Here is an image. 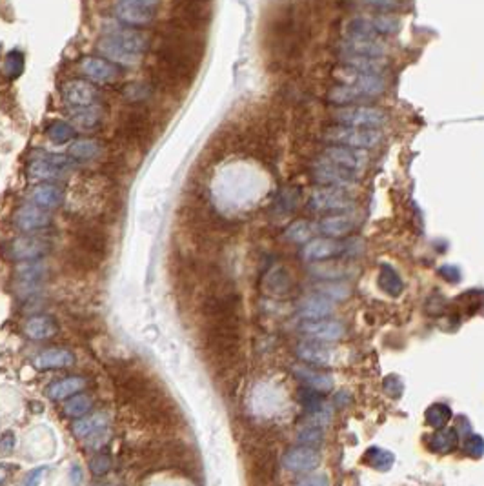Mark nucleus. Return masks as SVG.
<instances>
[{
  "label": "nucleus",
  "instance_id": "1",
  "mask_svg": "<svg viewBox=\"0 0 484 486\" xmlns=\"http://www.w3.org/2000/svg\"><path fill=\"white\" fill-rule=\"evenodd\" d=\"M380 131L366 130V128H350V126H334L326 131V140L334 143L335 146L355 148V150H368L380 143Z\"/></svg>",
  "mask_w": 484,
  "mask_h": 486
},
{
  "label": "nucleus",
  "instance_id": "2",
  "mask_svg": "<svg viewBox=\"0 0 484 486\" xmlns=\"http://www.w3.org/2000/svg\"><path fill=\"white\" fill-rule=\"evenodd\" d=\"M313 179L317 180L321 186L326 188H337L344 192H351L359 180V173L348 172L344 168H339L335 164L328 162L324 159H319L313 166Z\"/></svg>",
  "mask_w": 484,
  "mask_h": 486
},
{
  "label": "nucleus",
  "instance_id": "3",
  "mask_svg": "<svg viewBox=\"0 0 484 486\" xmlns=\"http://www.w3.org/2000/svg\"><path fill=\"white\" fill-rule=\"evenodd\" d=\"M335 121L341 126L350 128H366V130H377L386 122V114L379 108L370 106H355V108L339 109L335 114Z\"/></svg>",
  "mask_w": 484,
  "mask_h": 486
},
{
  "label": "nucleus",
  "instance_id": "4",
  "mask_svg": "<svg viewBox=\"0 0 484 486\" xmlns=\"http://www.w3.org/2000/svg\"><path fill=\"white\" fill-rule=\"evenodd\" d=\"M109 417L101 412V414H93L88 417H82L77 423H73V433L79 439L86 441V446L89 448H101L102 444L108 441Z\"/></svg>",
  "mask_w": 484,
  "mask_h": 486
},
{
  "label": "nucleus",
  "instance_id": "5",
  "mask_svg": "<svg viewBox=\"0 0 484 486\" xmlns=\"http://www.w3.org/2000/svg\"><path fill=\"white\" fill-rule=\"evenodd\" d=\"M399 31V21L390 15H377V17H357L348 24L350 37L377 38L380 35H392Z\"/></svg>",
  "mask_w": 484,
  "mask_h": 486
},
{
  "label": "nucleus",
  "instance_id": "6",
  "mask_svg": "<svg viewBox=\"0 0 484 486\" xmlns=\"http://www.w3.org/2000/svg\"><path fill=\"white\" fill-rule=\"evenodd\" d=\"M355 206L348 192L337 188H321L313 189L309 197V208L315 211H350Z\"/></svg>",
  "mask_w": 484,
  "mask_h": 486
},
{
  "label": "nucleus",
  "instance_id": "7",
  "mask_svg": "<svg viewBox=\"0 0 484 486\" xmlns=\"http://www.w3.org/2000/svg\"><path fill=\"white\" fill-rule=\"evenodd\" d=\"M50 241L35 237V235H24L17 237L8 244V253L13 260L18 263H28V260H38L40 257L50 252Z\"/></svg>",
  "mask_w": 484,
  "mask_h": 486
},
{
  "label": "nucleus",
  "instance_id": "8",
  "mask_svg": "<svg viewBox=\"0 0 484 486\" xmlns=\"http://www.w3.org/2000/svg\"><path fill=\"white\" fill-rule=\"evenodd\" d=\"M71 168V160L64 155H46L42 159H33L28 166V177L33 180H57L66 175Z\"/></svg>",
  "mask_w": 484,
  "mask_h": 486
},
{
  "label": "nucleus",
  "instance_id": "9",
  "mask_svg": "<svg viewBox=\"0 0 484 486\" xmlns=\"http://www.w3.org/2000/svg\"><path fill=\"white\" fill-rule=\"evenodd\" d=\"M301 333L308 341L331 344L343 339L346 330H344L343 323L334 321V319H319V321H306L301 326Z\"/></svg>",
  "mask_w": 484,
  "mask_h": 486
},
{
  "label": "nucleus",
  "instance_id": "10",
  "mask_svg": "<svg viewBox=\"0 0 484 486\" xmlns=\"http://www.w3.org/2000/svg\"><path fill=\"white\" fill-rule=\"evenodd\" d=\"M322 159L335 164L339 168H344L348 172L361 173L368 164V155L364 150H355L346 146H330L326 148L322 153Z\"/></svg>",
  "mask_w": 484,
  "mask_h": 486
},
{
  "label": "nucleus",
  "instance_id": "11",
  "mask_svg": "<svg viewBox=\"0 0 484 486\" xmlns=\"http://www.w3.org/2000/svg\"><path fill=\"white\" fill-rule=\"evenodd\" d=\"M62 99L70 108H86L99 101V92L86 80H67L62 84Z\"/></svg>",
  "mask_w": 484,
  "mask_h": 486
},
{
  "label": "nucleus",
  "instance_id": "12",
  "mask_svg": "<svg viewBox=\"0 0 484 486\" xmlns=\"http://www.w3.org/2000/svg\"><path fill=\"white\" fill-rule=\"evenodd\" d=\"M321 465V453L313 446H295L290 448L282 455V466L290 472L301 474V472H313Z\"/></svg>",
  "mask_w": 484,
  "mask_h": 486
},
{
  "label": "nucleus",
  "instance_id": "13",
  "mask_svg": "<svg viewBox=\"0 0 484 486\" xmlns=\"http://www.w3.org/2000/svg\"><path fill=\"white\" fill-rule=\"evenodd\" d=\"M337 350L326 343L304 341L297 346V357L309 366H330L337 360Z\"/></svg>",
  "mask_w": 484,
  "mask_h": 486
},
{
  "label": "nucleus",
  "instance_id": "14",
  "mask_svg": "<svg viewBox=\"0 0 484 486\" xmlns=\"http://www.w3.org/2000/svg\"><path fill=\"white\" fill-rule=\"evenodd\" d=\"M13 222L15 226L21 231H37L42 228H48L51 224V215L50 211L44 210V208H38L35 204H24L21 206L15 215H13Z\"/></svg>",
  "mask_w": 484,
  "mask_h": 486
},
{
  "label": "nucleus",
  "instance_id": "15",
  "mask_svg": "<svg viewBox=\"0 0 484 486\" xmlns=\"http://www.w3.org/2000/svg\"><path fill=\"white\" fill-rule=\"evenodd\" d=\"M104 37L117 43L124 50L131 51V53L142 57V53L148 50V38L146 35L141 33L137 30H130V28H121V26H109V30L104 31Z\"/></svg>",
  "mask_w": 484,
  "mask_h": 486
},
{
  "label": "nucleus",
  "instance_id": "16",
  "mask_svg": "<svg viewBox=\"0 0 484 486\" xmlns=\"http://www.w3.org/2000/svg\"><path fill=\"white\" fill-rule=\"evenodd\" d=\"M343 55H353V57H370V59H383L386 55V46L379 38L368 37H348L341 43Z\"/></svg>",
  "mask_w": 484,
  "mask_h": 486
},
{
  "label": "nucleus",
  "instance_id": "17",
  "mask_svg": "<svg viewBox=\"0 0 484 486\" xmlns=\"http://www.w3.org/2000/svg\"><path fill=\"white\" fill-rule=\"evenodd\" d=\"M339 79L344 80V84L357 86L359 89H363L370 99L372 96L380 95V93L386 89L384 80L380 79V75H370V73H359L350 67H344L343 72H339Z\"/></svg>",
  "mask_w": 484,
  "mask_h": 486
},
{
  "label": "nucleus",
  "instance_id": "18",
  "mask_svg": "<svg viewBox=\"0 0 484 486\" xmlns=\"http://www.w3.org/2000/svg\"><path fill=\"white\" fill-rule=\"evenodd\" d=\"M80 72L82 75L88 77L93 82H99V84H108L117 79V67L113 66L111 62L102 59H97V57H84L80 60Z\"/></svg>",
  "mask_w": 484,
  "mask_h": 486
},
{
  "label": "nucleus",
  "instance_id": "19",
  "mask_svg": "<svg viewBox=\"0 0 484 486\" xmlns=\"http://www.w3.org/2000/svg\"><path fill=\"white\" fill-rule=\"evenodd\" d=\"M293 373L295 377L301 379L309 390L313 392H330L334 390L335 379L331 373L319 372V370H313L309 365H297L293 366Z\"/></svg>",
  "mask_w": 484,
  "mask_h": 486
},
{
  "label": "nucleus",
  "instance_id": "20",
  "mask_svg": "<svg viewBox=\"0 0 484 486\" xmlns=\"http://www.w3.org/2000/svg\"><path fill=\"white\" fill-rule=\"evenodd\" d=\"M335 302L326 299L321 294L306 295L301 302H299V315L306 321H319V319H326L334 311Z\"/></svg>",
  "mask_w": 484,
  "mask_h": 486
},
{
  "label": "nucleus",
  "instance_id": "21",
  "mask_svg": "<svg viewBox=\"0 0 484 486\" xmlns=\"http://www.w3.org/2000/svg\"><path fill=\"white\" fill-rule=\"evenodd\" d=\"M73 363H75V355L66 348L42 350L33 359V366L40 370V372H44V370L70 368V366H73Z\"/></svg>",
  "mask_w": 484,
  "mask_h": 486
},
{
  "label": "nucleus",
  "instance_id": "22",
  "mask_svg": "<svg viewBox=\"0 0 484 486\" xmlns=\"http://www.w3.org/2000/svg\"><path fill=\"white\" fill-rule=\"evenodd\" d=\"M115 17L121 22H124L126 26H148L155 18L153 9L141 8V6L128 4V2H121L117 0L115 2Z\"/></svg>",
  "mask_w": 484,
  "mask_h": 486
},
{
  "label": "nucleus",
  "instance_id": "23",
  "mask_svg": "<svg viewBox=\"0 0 484 486\" xmlns=\"http://www.w3.org/2000/svg\"><path fill=\"white\" fill-rule=\"evenodd\" d=\"M344 250L343 244L335 243L334 239H313L308 241L302 250V257L312 263H319V260H326L335 257Z\"/></svg>",
  "mask_w": 484,
  "mask_h": 486
},
{
  "label": "nucleus",
  "instance_id": "24",
  "mask_svg": "<svg viewBox=\"0 0 484 486\" xmlns=\"http://www.w3.org/2000/svg\"><path fill=\"white\" fill-rule=\"evenodd\" d=\"M31 202L38 208H44V210H55L64 202V192L59 186L44 182V184H38L37 188H33Z\"/></svg>",
  "mask_w": 484,
  "mask_h": 486
},
{
  "label": "nucleus",
  "instance_id": "25",
  "mask_svg": "<svg viewBox=\"0 0 484 486\" xmlns=\"http://www.w3.org/2000/svg\"><path fill=\"white\" fill-rule=\"evenodd\" d=\"M46 265L40 263V260H28V263H22L17 268V281L26 292H31L35 286L40 285L46 277Z\"/></svg>",
  "mask_w": 484,
  "mask_h": 486
},
{
  "label": "nucleus",
  "instance_id": "26",
  "mask_svg": "<svg viewBox=\"0 0 484 486\" xmlns=\"http://www.w3.org/2000/svg\"><path fill=\"white\" fill-rule=\"evenodd\" d=\"M59 331V323L51 315H35L26 323V333L33 341L51 339Z\"/></svg>",
  "mask_w": 484,
  "mask_h": 486
},
{
  "label": "nucleus",
  "instance_id": "27",
  "mask_svg": "<svg viewBox=\"0 0 484 486\" xmlns=\"http://www.w3.org/2000/svg\"><path fill=\"white\" fill-rule=\"evenodd\" d=\"M355 224H357V221H355L353 215H330V217H324L319 222V231L324 233L326 237H344L353 230Z\"/></svg>",
  "mask_w": 484,
  "mask_h": 486
},
{
  "label": "nucleus",
  "instance_id": "28",
  "mask_svg": "<svg viewBox=\"0 0 484 486\" xmlns=\"http://www.w3.org/2000/svg\"><path fill=\"white\" fill-rule=\"evenodd\" d=\"M97 48H99V51L104 55L109 62L121 64V66H135V64H138V60H141L138 55L124 50V48L119 46L117 43H113V40H109V38L106 37H102L101 40H99Z\"/></svg>",
  "mask_w": 484,
  "mask_h": 486
},
{
  "label": "nucleus",
  "instance_id": "29",
  "mask_svg": "<svg viewBox=\"0 0 484 486\" xmlns=\"http://www.w3.org/2000/svg\"><path fill=\"white\" fill-rule=\"evenodd\" d=\"M70 115L71 122H73L79 130H93V128H97L101 124L102 108L99 104L86 106V108H71Z\"/></svg>",
  "mask_w": 484,
  "mask_h": 486
},
{
  "label": "nucleus",
  "instance_id": "30",
  "mask_svg": "<svg viewBox=\"0 0 484 486\" xmlns=\"http://www.w3.org/2000/svg\"><path fill=\"white\" fill-rule=\"evenodd\" d=\"M86 386V379L79 377V375H71V377H64L60 381H55L53 385L48 388V395L53 401H62V399L71 397V395L79 394Z\"/></svg>",
  "mask_w": 484,
  "mask_h": 486
},
{
  "label": "nucleus",
  "instance_id": "31",
  "mask_svg": "<svg viewBox=\"0 0 484 486\" xmlns=\"http://www.w3.org/2000/svg\"><path fill=\"white\" fill-rule=\"evenodd\" d=\"M101 144L93 140V138H79V140H71L67 153L71 159L77 160H93L101 155Z\"/></svg>",
  "mask_w": 484,
  "mask_h": 486
},
{
  "label": "nucleus",
  "instance_id": "32",
  "mask_svg": "<svg viewBox=\"0 0 484 486\" xmlns=\"http://www.w3.org/2000/svg\"><path fill=\"white\" fill-rule=\"evenodd\" d=\"M344 67H350L359 73H370V75H379L383 72V59H370V57H353V55H343Z\"/></svg>",
  "mask_w": 484,
  "mask_h": 486
},
{
  "label": "nucleus",
  "instance_id": "33",
  "mask_svg": "<svg viewBox=\"0 0 484 486\" xmlns=\"http://www.w3.org/2000/svg\"><path fill=\"white\" fill-rule=\"evenodd\" d=\"M364 99H370L363 89H359L357 86L351 84H341L331 88V92L328 93V101L334 102V104H348V102H359Z\"/></svg>",
  "mask_w": 484,
  "mask_h": 486
},
{
  "label": "nucleus",
  "instance_id": "34",
  "mask_svg": "<svg viewBox=\"0 0 484 486\" xmlns=\"http://www.w3.org/2000/svg\"><path fill=\"white\" fill-rule=\"evenodd\" d=\"M379 282H380V288H383L388 295H392V297H399V295L402 294V289H405L401 275H399V273H397L395 270L388 265H384L383 268H380Z\"/></svg>",
  "mask_w": 484,
  "mask_h": 486
},
{
  "label": "nucleus",
  "instance_id": "35",
  "mask_svg": "<svg viewBox=\"0 0 484 486\" xmlns=\"http://www.w3.org/2000/svg\"><path fill=\"white\" fill-rule=\"evenodd\" d=\"M93 407V401L89 395L84 394H75L71 395V399H67L66 404H64V414L67 417H84L88 414Z\"/></svg>",
  "mask_w": 484,
  "mask_h": 486
},
{
  "label": "nucleus",
  "instance_id": "36",
  "mask_svg": "<svg viewBox=\"0 0 484 486\" xmlns=\"http://www.w3.org/2000/svg\"><path fill=\"white\" fill-rule=\"evenodd\" d=\"M46 135L51 143L66 144V143H71V138H73V135H75V130H73V126H70L67 122L53 121L51 124H48Z\"/></svg>",
  "mask_w": 484,
  "mask_h": 486
},
{
  "label": "nucleus",
  "instance_id": "37",
  "mask_svg": "<svg viewBox=\"0 0 484 486\" xmlns=\"http://www.w3.org/2000/svg\"><path fill=\"white\" fill-rule=\"evenodd\" d=\"M317 294L324 295L326 299H330V301L335 302V301H346V299L350 297L351 289H350V286L344 285V282H341V281H326L319 286Z\"/></svg>",
  "mask_w": 484,
  "mask_h": 486
},
{
  "label": "nucleus",
  "instance_id": "38",
  "mask_svg": "<svg viewBox=\"0 0 484 486\" xmlns=\"http://www.w3.org/2000/svg\"><path fill=\"white\" fill-rule=\"evenodd\" d=\"M457 436H459V432H455V430H450V428H441V432H437L430 439L431 450L441 452V453L450 452V450H453L455 443H457Z\"/></svg>",
  "mask_w": 484,
  "mask_h": 486
},
{
  "label": "nucleus",
  "instance_id": "39",
  "mask_svg": "<svg viewBox=\"0 0 484 486\" xmlns=\"http://www.w3.org/2000/svg\"><path fill=\"white\" fill-rule=\"evenodd\" d=\"M451 419V410L446 407V404H431L428 410H426V423L430 424L431 428H437L441 430L443 426H446L448 421Z\"/></svg>",
  "mask_w": 484,
  "mask_h": 486
},
{
  "label": "nucleus",
  "instance_id": "40",
  "mask_svg": "<svg viewBox=\"0 0 484 486\" xmlns=\"http://www.w3.org/2000/svg\"><path fill=\"white\" fill-rule=\"evenodd\" d=\"M313 273L324 281H341V279H346L351 275L350 270L343 265H334V263H328V265H319L313 266Z\"/></svg>",
  "mask_w": 484,
  "mask_h": 486
},
{
  "label": "nucleus",
  "instance_id": "41",
  "mask_svg": "<svg viewBox=\"0 0 484 486\" xmlns=\"http://www.w3.org/2000/svg\"><path fill=\"white\" fill-rule=\"evenodd\" d=\"M312 226H309L306 221H295L288 226V230L284 231V237L290 241V243L301 244L312 241Z\"/></svg>",
  "mask_w": 484,
  "mask_h": 486
},
{
  "label": "nucleus",
  "instance_id": "42",
  "mask_svg": "<svg viewBox=\"0 0 484 486\" xmlns=\"http://www.w3.org/2000/svg\"><path fill=\"white\" fill-rule=\"evenodd\" d=\"M268 288L272 289V292H275V294H284V292H288L290 289V275L288 272L284 268H280V266H277L275 270H272L270 272V275H268Z\"/></svg>",
  "mask_w": 484,
  "mask_h": 486
},
{
  "label": "nucleus",
  "instance_id": "43",
  "mask_svg": "<svg viewBox=\"0 0 484 486\" xmlns=\"http://www.w3.org/2000/svg\"><path fill=\"white\" fill-rule=\"evenodd\" d=\"M22 72H24V55L21 51H9L4 60V73L11 79H17Z\"/></svg>",
  "mask_w": 484,
  "mask_h": 486
},
{
  "label": "nucleus",
  "instance_id": "44",
  "mask_svg": "<svg viewBox=\"0 0 484 486\" xmlns=\"http://www.w3.org/2000/svg\"><path fill=\"white\" fill-rule=\"evenodd\" d=\"M368 457H372L370 465L377 470H388L393 465V455L390 452H386V450L372 448L368 452Z\"/></svg>",
  "mask_w": 484,
  "mask_h": 486
},
{
  "label": "nucleus",
  "instance_id": "45",
  "mask_svg": "<svg viewBox=\"0 0 484 486\" xmlns=\"http://www.w3.org/2000/svg\"><path fill=\"white\" fill-rule=\"evenodd\" d=\"M322 439V433L319 428L315 426H306L301 433H299V441L304 443V446H313V444H319Z\"/></svg>",
  "mask_w": 484,
  "mask_h": 486
},
{
  "label": "nucleus",
  "instance_id": "46",
  "mask_svg": "<svg viewBox=\"0 0 484 486\" xmlns=\"http://www.w3.org/2000/svg\"><path fill=\"white\" fill-rule=\"evenodd\" d=\"M109 466H111V461H109L108 455H97L89 463V468H92V472L95 475H104L109 470Z\"/></svg>",
  "mask_w": 484,
  "mask_h": 486
},
{
  "label": "nucleus",
  "instance_id": "47",
  "mask_svg": "<svg viewBox=\"0 0 484 486\" xmlns=\"http://www.w3.org/2000/svg\"><path fill=\"white\" fill-rule=\"evenodd\" d=\"M295 486H331V482L326 474H312L297 482Z\"/></svg>",
  "mask_w": 484,
  "mask_h": 486
},
{
  "label": "nucleus",
  "instance_id": "48",
  "mask_svg": "<svg viewBox=\"0 0 484 486\" xmlns=\"http://www.w3.org/2000/svg\"><path fill=\"white\" fill-rule=\"evenodd\" d=\"M17 437L13 432H4L0 436V453H11L15 450Z\"/></svg>",
  "mask_w": 484,
  "mask_h": 486
},
{
  "label": "nucleus",
  "instance_id": "49",
  "mask_svg": "<svg viewBox=\"0 0 484 486\" xmlns=\"http://www.w3.org/2000/svg\"><path fill=\"white\" fill-rule=\"evenodd\" d=\"M363 4L366 6H372V8H377V9H393L399 6V2L401 0H361Z\"/></svg>",
  "mask_w": 484,
  "mask_h": 486
},
{
  "label": "nucleus",
  "instance_id": "50",
  "mask_svg": "<svg viewBox=\"0 0 484 486\" xmlns=\"http://www.w3.org/2000/svg\"><path fill=\"white\" fill-rule=\"evenodd\" d=\"M44 474H46V468H35L33 472H30V475L26 477L24 481V486H38L40 485V481L44 479Z\"/></svg>",
  "mask_w": 484,
  "mask_h": 486
},
{
  "label": "nucleus",
  "instance_id": "51",
  "mask_svg": "<svg viewBox=\"0 0 484 486\" xmlns=\"http://www.w3.org/2000/svg\"><path fill=\"white\" fill-rule=\"evenodd\" d=\"M121 2H128V4H135V6H141V8H148V9H157V6H159L160 0H121Z\"/></svg>",
  "mask_w": 484,
  "mask_h": 486
},
{
  "label": "nucleus",
  "instance_id": "52",
  "mask_svg": "<svg viewBox=\"0 0 484 486\" xmlns=\"http://www.w3.org/2000/svg\"><path fill=\"white\" fill-rule=\"evenodd\" d=\"M441 275H444L448 281L453 282L459 279V270H457V266H443L441 268Z\"/></svg>",
  "mask_w": 484,
  "mask_h": 486
},
{
  "label": "nucleus",
  "instance_id": "53",
  "mask_svg": "<svg viewBox=\"0 0 484 486\" xmlns=\"http://www.w3.org/2000/svg\"><path fill=\"white\" fill-rule=\"evenodd\" d=\"M80 481H82V470L79 465H75L71 468V482H73V486H79Z\"/></svg>",
  "mask_w": 484,
  "mask_h": 486
},
{
  "label": "nucleus",
  "instance_id": "54",
  "mask_svg": "<svg viewBox=\"0 0 484 486\" xmlns=\"http://www.w3.org/2000/svg\"><path fill=\"white\" fill-rule=\"evenodd\" d=\"M9 479V466L0 463V486H4L6 481Z\"/></svg>",
  "mask_w": 484,
  "mask_h": 486
}]
</instances>
